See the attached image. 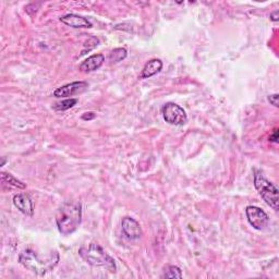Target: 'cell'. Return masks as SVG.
<instances>
[{
  "instance_id": "5",
  "label": "cell",
  "mask_w": 279,
  "mask_h": 279,
  "mask_svg": "<svg viewBox=\"0 0 279 279\" xmlns=\"http://www.w3.org/2000/svg\"><path fill=\"white\" fill-rule=\"evenodd\" d=\"M162 115L165 121L172 126H183L188 122L185 110L175 103H166L162 107Z\"/></svg>"
},
{
  "instance_id": "15",
  "label": "cell",
  "mask_w": 279,
  "mask_h": 279,
  "mask_svg": "<svg viewBox=\"0 0 279 279\" xmlns=\"http://www.w3.org/2000/svg\"><path fill=\"white\" fill-rule=\"evenodd\" d=\"M77 103H78L77 99L65 100L63 102H59V103L55 104L54 106H52V108H54L57 111H65V110H68V109L72 108L74 106V105H77Z\"/></svg>"
},
{
  "instance_id": "19",
  "label": "cell",
  "mask_w": 279,
  "mask_h": 279,
  "mask_svg": "<svg viewBox=\"0 0 279 279\" xmlns=\"http://www.w3.org/2000/svg\"><path fill=\"white\" fill-rule=\"evenodd\" d=\"M95 117H96L95 112L88 111V112H85V114L82 116V119H83V120H87V121H89V120H93Z\"/></svg>"
},
{
  "instance_id": "16",
  "label": "cell",
  "mask_w": 279,
  "mask_h": 279,
  "mask_svg": "<svg viewBox=\"0 0 279 279\" xmlns=\"http://www.w3.org/2000/svg\"><path fill=\"white\" fill-rule=\"evenodd\" d=\"M163 277L164 278H181L182 277V273H181V269L178 266L170 265L165 269Z\"/></svg>"
},
{
  "instance_id": "10",
  "label": "cell",
  "mask_w": 279,
  "mask_h": 279,
  "mask_svg": "<svg viewBox=\"0 0 279 279\" xmlns=\"http://www.w3.org/2000/svg\"><path fill=\"white\" fill-rule=\"evenodd\" d=\"M60 21H61L64 24L73 28H90L93 26L89 20L74 13L66 14V16L60 18Z\"/></svg>"
},
{
  "instance_id": "20",
  "label": "cell",
  "mask_w": 279,
  "mask_h": 279,
  "mask_svg": "<svg viewBox=\"0 0 279 279\" xmlns=\"http://www.w3.org/2000/svg\"><path fill=\"white\" fill-rule=\"evenodd\" d=\"M270 142H274V143H277L278 142V130L275 129L273 134H270V138H269Z\"/></svg>"
},
{
  "instance_id": "3",
  "label": "cell",
  "mask_w": 279,
  "mask_h": 279,
  "mask_svg": "<svg viewBox=\"0 0 279 279\" xmlns=\"http://www.w3.org/2000/svg\"><path fill=\"white\" fill-rule=\"evenodd\" d=\"M79 255L90 266L104 267L111 273H116L117 265L115 260L97 243H89L88 245L81 246Z\"/></svg>"
},
{
  "instance_id": "6",
  "label": "cell",
  "mask_w": 279,
  "mask_h": 279,
  "mask_svg": "<svg viewBox=\"0 0 279 279\" xmlns=\"http://www.w3.org/2000/svg\"><path fill=\"white\" fill-rule=\"evenodd\" d=\"M246 220L252 227L256 230H263L268 224V215L258 206H247L245 208Z\"/></svg>"
},
{
  "instance_id": "9",
  "label": "cell",
  "mask_w": 279,
  "mask_h": 279,
  "mask_svg": "<svg viewBox=\"0 0 279 279\" xmlns=\"http://www.w3.org/2000/svg\"><path fill=\"white\" fill-rule=\"evenodd\" d=\"M13 205L16 206L22 214L32 217L34 214V206L31 198L25 193H19L13 197Z\"/></svg>"
},
{
  "instance_id": "11",
  "label": "cell",
  "mask_w": 279,
  "mask_h": 279,
  "mask_svg": "<svg viewBox=\"0 0 279 279\" xmlns=\"http://www.w3.org/2000/svg\"><path fill=\"white\" fill-rule=\"evenodd\" d=\"M105 61L103 54H96L89 56L80 65V70L82 72H93L99 70Z\"/></svg>"
},
{
  "instance_id": "17",
  "label": "cell",
  "mask_w": 279,
  "mask_h": 279,
  "mask_svg": "<svg viewBox=\"0 0 279 279\" xmlns=\"http://www.w3.org/2000/svg\"><path fill=\"white\" fill-rule=\"evenodd\" d=\"M99 44H100V40L97 39V37H89V39L84 44V47H83V49H82L81 56L85 55L86 52H88L90 50H93L95 47L99 46Z\"/></svg>"
},
{
  "instance_id": "7",
  "label": "cell",
  "mask_w": 279,
  "mask_h": 279,
  "mask_svg": "<svg viewBox=\"0 0 279 279\" xmlns=\"http://www.w3.org/2000/svg\"><path fill=\"white\" fill-rule=\"evenodd\" d=\"M87 87H88V83L85 81L72 82L61 87H58L54 92V96L57 97V99H66V97H70V96L84 92Z\"/></svg>"
},
{
  "instance_id": "12",
  "label": "cell",
  "mask_w": 279,
  "mask_h": 279,
  "mask_svg": "<svg viewBox=\"0 0 279 279\" xmlns=\"http://www.w3.org/2000/svg\"><path fill=\"white\" fill-rule=\"evenodd\" d=\"M162 69H163V61L161 59H150L149 61H147L145 66L143 67L139 79L143 80V79L152 78L153 75L160 73Z\"/></svg>"
},
{
  "instance_id": "21",
  "label": "cell",
  "mask_w": 279,
  "mask_h": 279,
  "mask_svg": "<svg viewBox=\"0 0 279 279\" xmlns=\"http://www.w3.org/2000/svg\"><path fill=\"white\" fill-rule=\"evenodd\" d=\"M278 14H279V11L278 10H275L274 12H271L270 13V20L271 21H274V22H277L279 19V17H278Z\"/></svg>"
},
{
  "instance_id": "13",
  "label": "cell",
  "mask_w": 279,
  "mask_h": 279,
  "mask_svg": "<svg viewBox=\"0 0 279 279\" xmlns=\"http://www.w3.org/2000/svg\"><path fill=\"white\" fill-rule=\"evenodd\" d=\"M2 183L3 185L17 188V189H22V190L26 188V185L22 182V181L18 180L16 177H13L11 173H7V172H2Z\"/></svg>"
},
{
  "instance_id": "22",
  "label": "cell",
  "mask_w": 279,
  "mask_h": 279,
  "mask_svg": "<svg viewBox=\"0 0 279 279\" xmlns=\"http://www.w3.org/2000/svg\"><path fill=\"white\" fill-rule=\"evenodd\" d=\"M6 162H7V160H6V158H5V157H3V162H2V164H0V166H2V167H3V166H5Z\"/></svg>"
},
{
  "instance_id": "8",
  "label": "cell",
  "mask_w": 279,
  "mask_h": 279,
  "mask_svg": "<svg viewBox=\"0 0 279 279\" xmlns=\"http://www.w3.org/2000/svg\"><path fill=\"white\" fill-rule=\"evenodd\" d=\"M121 228L125 236L130 240L140 239L143 235V231L140 224L132 217H123L121 222Z\"/></svg>"
},
{
  "instance_id": "14",
  "label": "cell",
  "mask_w": 279,
  "mask_h": 279,
  "mask_svg": "<svg viewBox=\"0 0 279 279\" xmlns=\"http://www.w3.org/2000/svg\"><path fill=\"white\" fill-rule=\"evenodd\" d=\"M127 49L126 48H115L109 54V61L111 64H118L120 61H122L127 58Z\"/></svg>"
},
{
  "instance_id": "4",
  "label": "cell",
  "mask_w": 279,
  "mask_h": 279,
  "mask_svg": "<svg viewBox=\"0 0 279 279\" xmlns=\"http://www.w3.org/2000/svg\"><path fill=\"white\" fill-rule=\"evenodd\" d=\"M254 187L266 204L277 212L279 202L277 187L264 177L259 170H254Z\"/></svg>"
},
{
  "instance_id": "18",
  "label": "cell",
  "mask_w": 279,
  "mask_h": 279,
  "mask_svg": "<svg viewBox=\"0 0 279 279\" xmlns=\"http://www.w3.org/2000/svg\"><path fill=\"white\" fill-rule=\"evenodd\" d=\"M278 99H279V95L278 94H271L268 96V102L274 105L275 107H279V104H278Z\"/></svg>"
},
{
  "instance_id": "2",
  "label": "cell",
  "mask_w": 279,
  "mask_h": 279,
  "mask_svg": "<svg viewBox=\"0 0 279 279\" xmlns=\"http://www.w3.org/2000/svg\"><path fill=\"white\" fill-rule=\"evenodd\" d=\"M82 223V205L80 202H66L56 214V224L59 232L64 236L72 235Z\"/></svg>"
},
{
  "instance_id": "1",
  "label": "cell",
  "mask_w": 279,
  "mask_h": 279,
  "mask_svg": "<svg viewBox=\"0 0 279 279\" xmlns=\"http://www.w3.org/2000/svg\"><path fill=\"white\" fill-rule=\"evenodd\" d=\"M19 262L22 266L32 271L33 274L37 276H44L57 266L59 262V254L58 252H52L51 254L43 258L32 249H26V250L20 253Z\"/></svg>"
}]
</instances>
